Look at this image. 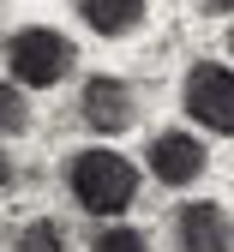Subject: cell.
<instances>
[{"label": "cell", "instance_id": "6da1fadb", "mask_svg": "<svg viewBox=\"0 0 234 252\" xmlns=\"http://www.w3.org/2000/svg\"><path fill=\"white\" fill-rule=\"evenodd\" d=\"M66 186H72L78 210L120 216L132 198H138V162H126V156L108 150V144H90L78 156H66Z\"/></svg>", "mask_w": 234, "mask_h": 252}, {"label": "cell", "instance_id": "7a4b0ae2", "mask_svg": "<svg viewBox=\"0 0 234 252\" xmlns=\"http://www.w3.org/2000/svg\"><path fill=\"white\" fill-rule=\"evenodd\" d=\"M72 60H78L72 36H60L48 24H24L18 36H6V72L18 90H54L72 72Z\"/></svg>", "mask_w": 234, "mask_h": 252}, {"label": "cell", "instance_id": "3957f363", "mask_svg": "<svg viewBox=\"0 0 234 252\" xmlns=\"http://www.w3.org/2000/svg\"><path fill=\"white\" fill-rule=\"evenodd\" d=\"M180 102H186V120H198L204 132H222V138L234 132V72L222 60H198L186 72Z\"/></svg>", "mask_w": 234, "mask_h": 252}, {"label": "cell", "instance_id": "277c9868", "mask_svg": "<svg viewBox=\"0 0 234 252\" xmlns=\"http://www.w3.org/2000/svg\"><path fill=\"white\" fill-rule=\"evenodd\" d=\"M78 120L90 126V132H102V138L126 132V126L138 120V96H132V84L114 78V72L84 78V90H78Z\"/></svg>", "mask_w": 234, "mask_h": 252}, {"label": "cell", "instance_id": "5b68a950", "mask_svg": "<svg viewBox=\"0 0 234 252\" xmlns=\"http://www.w3.org/2000/svg\"><path fill=\"white\" fill-rule=\"evenodd\" d=\"M144 168H150L162 186H192L198 174H204V144H198L192 132H180V126H168V132H156V138H150Z\"/></svg>", "mask_w": 234, "mask_h": 252}, {"label": "cell", "instance_id": "8992f818", "mask_svg": "<svg viewBox=\"0 0 234 252\" xmlns=\"http://www.w3.org/2000/svg\"><path fill=\"white\" fill-rule=\"evenodd\" d=\"M174 246L180 252H234V216L210 198L174 210Z\"/></svg>", "mask_w": 234, "mask_h": 252}, {"label": "cell", "instance_id": "52a82bcc", "mask_svg": "<svg viewBox=\"0 0 234 252\" xmlns=\"http://www.w3.org/2000/svg\"><path fill=\"white\" fill-rule=\"evenodd\" d=\"M150 0H78V18L96 30V36H132L144 24Z\"/></svg>", "mask_w": 234, "mask_h": 252}, {"label": "cell", "instance_id": "ba28073f", "mask_svg": "<svg viewBox=\"0 0 234 252\" xmlns=\"http://www.w3.org/2000/svg\"><path fill=\"white\" fill-rule=\"evenodd\" d=\"M12 252H66V228L48 222V216H30L18 228V240H12Z\"/></svg>", "mask_w": 234, "mask_h": 252}, {"label": "cell", "instance_id": "9c48e42d", "mask_svg": "<svg viewBox=\"0 0 234 252\" xmlns=\"http://www.w3.org/2000/svg\"><path fill=\"white\" fill-rule=\"evenodd\" d=\"M24 126H30V102H24V90L0 78V138H12V132H24Z\"/></svg>", "mask_w": 234, "mask_h": 252}, {"label": "cell", "instance_id": "30bf717a", "mask_svg": "<svg viewBox=\"0 0 234 252\" xmlns=\"http://www.w3.org/2000/svg\"><path fill=\"white\" fill-rule=\"evenodd\" d=\"M90 252H150V240H144L138 228H126V222H108L102 234L90 240Z\"/></svg>", "mask_w": 234, "mask_h": 252}, {"label": "cell", "instance_id": "8fae6325", "mask_svg": "<svg viewBox=\"0 0 234 252\" xmlns=\"http://www.w3.org/2000/svg\"><path fill=\"white\" fill-rule=\"evenodd\" d=\"M12 180H18V168H12V156H6V150H0V192H6V186H12Z\"/></svg>", "mask_w": 234, "mask_h": 252}, {"label": "cell", "instance_id": "7c38bea8", "mask_svg": "<svg viewBox=\"0 0 234 252\" xmlns=\"http://www.w3.org/2000/svg\"><path fill=\"white\" fill-rule=\"evenodd\" d=\"M204 12H234V0H198Z\"/></svg>", "mask_w": 234, "mask_h": 252}, {"label": "cell", "instance_id": "4fadbf2b", "mask_svg": "<svg viewBox=\"0 0 234 252\" xmlns=\"http://www.w3.org/2000/svg\"><path fill=\"white\" fill-rule=\"evenodd\" d=\"M228 54H234V24H228Z\"/></svg>", "mask_w": 234, "mask_h": 252}]
</instances>
